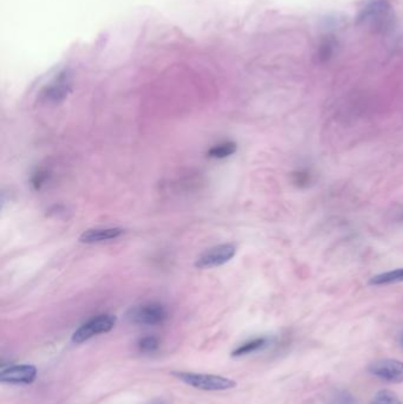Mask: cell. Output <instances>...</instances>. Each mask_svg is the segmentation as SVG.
Segmentation results:
<instances>
[{
    "instance_id": "5",
    "label": "cell",
    "mask_w": 403,
    "mask_h": 404,
    "mask_svg": "<svg viewBox=\"0 0 403 404\" xmlns=\"http://www.w3.org/2000/svg\"><path fill=\"white\" fill-rule=\"evenodd\" d=\"M368 372L387 383H403V363L396 359L383 358L369 364Z\"/></svg>"
},
{
    "instance_id": "16",
    "label": "cell",
    "mask_w": 403,
    "mask_h": 404,
    "mask_svg": "<svg viewBox=\"0 0 403 404\" xmlns=\"http://www.w3.org/2000/svg\"><path fill=\"white\" fill-rule=\"evenodd\" d=\"M159 339L156 338V337L147 336V337L139 339L138 347H139L140 352L149 354V352H156L158 347H159Z\"/></svg>"
},
{
    "instance_id": "4",
    "label": "cell",
    "mask_w": 403,
    "mask_h": 404,
    "mask_svg": "<svg viewBox=\"0 0 403 404\" xmlns=\"http://www.w3.org/2000/svg\"><path fill=\"white\" fill-rule=\"evenodd\" d=\"M126 318L131 323L139 325H159L166 322L168 312L166 307L158 302H147L134 307L126 314Z\"/></svg>"
},
{
    "instance_id": "13",
    "label": "cell",
    "mask_w": 403,
    "mask_h": 404,
    "mask_svg": "<svg viewBox=\"0 0 403 404\" xmlns=\"http://www.w3.org/2000/svg\"><path fill=\"white\" fill-rule=\"evenodd\" d=\"M336 41L332 37H326L318 46L317 57L321 61H328L334 56L336 50Z\"/></svg>"
},
{
    "instance_id": "18",
    "label": "cell",
    "mask_w": 403,
    "mask_h": 404,
    "mask_svg": "<svg viewBox=\"0 0 403 404\" xmlns=\"http://www.w3.org/2000/svg\"><path fill=\"white\" fill-rule=\"evenodd\" d=\"M400 344H401V347H402L403 349V332L401 334V336H400Z\"/></svg>"
},
{
    "instance_id": "12",
    "label": "cell",
    "mask_w": 403,
    "mask_h": 404,
    "mask_svg": "<svg viewBox=\"0 0 403 404\" xmlns=\"http://www.w3.org/2000/svg\"><path fill=\"white\" fill-rule=\"evenodd\" d=\"M236 151V144L234 142H224L216 144L208 151V156L214 159H225L233 155Z\"/></svg>"
},
{
    "instance_id": "2",
    "label": "cell",
    "mask_w": 403,
    "mask_h": 404,
    "mask_svg": "<svg viewBox=\"0 0 403 404\" xmlns=\"http://www.w3.org/2000/svg\"><path fill=\"white\" fill-rule=\"evenodd\" d=\"M171 375L189 387L204 392H225L236 388V381L224 376L212 374H198V372H173Z\"/></svg>"
},
{
    "instance_id": "6",
    "label": "cell",
    "mask_w": 403,
    "mask_h": 404,
    "mask_svg": "<svg viewBox=\"0 0 403 404\" xmlns=\"http://www.w3.org/2000/svg\"><path fill=\"white\" fill-rule=\"evenodd\" d=\"M37 367L31 364H12L0 370V381L3 383L16 385H29L37 378Z\"/></svg>"
},
{
    "instance_id": "8",
    "label": "cell",
    "mask_w": 403,
    "mask_h": 404,
    "mask_svg": "<svg viewBox=\"0 0 403 404\" xmlns=\"http://www.w3.org/2000/svg\"><path fill=\"white\" fill-rule=\"evenodd\" d=\"M70 88H71V84H70L69 75L62 73L50 86L43 90L41 99L48 103L61 102L69 94Z\"/></svg>"
},
{
    "instance_id": "3",
    "label": "cell",
    "mask_w": 403,
    "mask_h": 404,
    "mask_svg": "<svg viewBox=\"0 0 403 404\" xmlns=\"http://www.w3.org/2000/svg\"><path fill=\"white\" fill-rule=\"evenodd\" d=\"M118 318L114 314H100L97 317L89 319L82 324L77 330L73 332V343H83L93 337L106 334L114 329Z\"/></svg>"
},
{
    "instance_id": "1",
    "label": "cell",
    "mask_w": 403,
    "mask_h": 404,
    "mask_svg": "<svg viewBox=\"0 0 403 404\" xmlns=\"http://www.w3.org/2000/svg\"><path fill=\"white\" fill-rule=\"evenodd\" d=\"M391 15L389 0H366L356 17V24L373 31H383L391 24Z\"/></svg>"
},
{
    "instance_id": "17",
    "label": "cell",
    "mask_w": 403,
    "mask_h": 404,
    "mask_svg": "<svg viewBox=\"0 0 403 404\" xmlns=\"http://www.w3.org/2000/svg\"><path fill=\"white\" fill-rule=\"evenodd\" d=\"M293 177H294V179H293V182L297 184V186H299V187H301V184L306 186V184L310 182L309 173L298 172L296 173V174H293Z\"/></svg>"
},
{
    "instance_id": "9",
    "label": "cell",
    "mask_w": 403,
    "mask_h": 404,
    "mask_svg": "<svg viewBox=\"0 0 403 404\" xmlns=\"http://www.w3.org/2000/svg\"><path fill=\"white\" fill-rule=\"evenodd\" d=\"M123 233H124V229H118V227L88 229L79 237V241L84 244H97V242L113 240L121 237Z\"/></svg>"
},
{
    "instance_id": "7",
    "label": "cell",
    "mask_w": 403,
    "mask_h": 404,
    "mask_svg": "<svg viewBox=\"0 0 403 404\" xmlns=\"http://www.w3.org/2000/svg\"><path fill=\"white\" fill-rule=\"evenodd\" d=\"M236 246L232 244L216 246L201 254L196 260V266L199 269H212L216 266L224 265L236 256Z\"/></svg>"
},
{
    "instance_id": "11",
    "label": "cell",
    "mask_w": 403,
    "mask_h": 404,
    "mask_svg": "<svg viewBox=\"0 0 403 404\" xmlns=\"http://www.w3.org/2000/svg\"><path fill=\"white\" fill-rule=\"evenodd\" d=\"M268 339L264 337L261 338L251 339L246 343L241 344V347H236V350L232 352L233 357H241V356L250 355L252 352H259L268 345Z\"/></svg>"
},
{
    "instance_id": "10",
    "label": "cell",
    "mask_w": 403,
    "mask_h": 404,
    "mask_svg": "<svg viewBox=\"0 0 403 404\" xmlns=\"http://www.w3.org/2000/svg\"><path fill=\"white\" fill-rule=\"evenodd\" d=\"M397 282H403V267L376 274L369 279V285L371 286L391 285Z\"/></svg>"
},
{
    "instance_id": "14",
    "label": "cell",
    "mask_w": 403,
    "mask_h": 404,
    "mask_svg": "<svg viewBox=\"0 0 403 404\" xmlns=\"http://www.w3.org/2000/svg\"><path fill=\"white\" fill-rule=\"evenodd\" d=\"M371 404H403V401L396 395L395 392L383 389L375 394Z\"/></svg>"
},
{
    "instance_id": "15",
    "label": "cell",
    "mask_w": 403,
    "mask_h": 404,
    "mask_svg": "<svg viewBox=\"0 0 403 404\" xmlns=\"http://www.w3.org/2000/svg\"><path fill=\"white\" fill-rule=\"evenodd\" d=\"M328 404H357V402H356L354 395L349 390L341 389V390H336L330 396Z\"/></svg>"
}]
</instances>
